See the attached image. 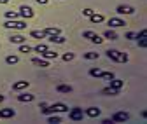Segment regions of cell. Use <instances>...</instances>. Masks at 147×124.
Instances as JSON below:
<instances>
[{
  "instance_id": "obj_35",
  "label": "cell",
  "mask_w": 147,
  "mask_h": 124,
  "mask_svg": "<svg viewBox=\"0 0 147 124\" xmlns=\"http://www.w3.org/2000/svg\"><path fill=\"white\" fill-rule=\"evenodd\" d=\"M93 12H95L93 9H89V7H88V9H84V11H82V16H86V17H89V16H91V14H93Z\"/></svg>"
},
{
  "instance_id": "obj_7",
  "label": "cell",
  "mask_w": 147,
  "mask_h": 124,
  "mask_svg": "<svg viewBox=\"0 0 147 124\" xmlns=\"http://www.w3.org/2000/svg\"><path fill=\"white\" fill-rule=\"evenodd\" d=\"M116 12H117V14H121V16H124V14H133V12H135V9H133L131 5H117Z\"/></svg>"
},
{
  "instance_id": "obj_14",
  "label": "cell",
  "mask_w": 147,
  "mask_h": 124,
  "mask_svg": "<svg viewBox=\"0 0 147 124\" xmlns=\"http://www.w3.org/2000/svg\"><path fill=\"white\" fill-rule=\"evenodd\" d=\"M16 115V112L12 110V109H4V110H0V119H11V117H14Z\"/></svg>"
},
{
  "instance_id": "obj_37",
  "label": "cell",
  "mask_w": 147,
  "mask_h": 124,
  "mask_svg": "<svg viewBox=\"0 0 147 124\" xmlns=\"http://www.w3.org/2000/svg\"><path fill=\"white\" fill-rule=\"evenodd\" d=\"M138 46H140V47H147V40H145V37H142V39L138 40Z\"/></svg>"
},
{
  "instance_id": "obj_28",
  "label": "cell",
  "mask_w": 147,
  "mask_h": 124,
  "mask_svg": "<svg viewBox=\"0 0 147 124\" xmlns=\"http://www.w3.org/2000/svg\"><path fill=\"white\" fill-rule=\"evenodd\" d=\"M18 16H20V14H18L16 11H5V17H7V19H16Z\"/></svg>"
},
{
  "instance_id": "obj_17",
  "label": "cell",
  "mask_w": 147,
  "mask_h": 124,
  "mask_svg": "<svg viewBox=\"0 0 147 124\" xmlns=\"http://www.w3.org/2000/svg\"><path fill=\"white\" fill-rule=\"evenodd\" d=\"M9 40H11V44H23V42H26V39L23 37V35H11Z\"/></svg>"
},
{
  "instance_id": "obj_22",
  "label": "cell",
  "mask_w": 147,
  "mask_h": 124,
  "mask_svg": "<svg viewBox=\"0 0 147 124\" xmlns=\"http://www.w3.org/2000/svg\"><path fill=\"white\" fill-rule=\"evenodd\" d=\"M32 37L40 40V39H46V33H44V30H33L32 32Z\"/></svg>"
},
{
  "instance_id": "obj_20",
  "label": "cell",
  "mask_w": 147,
  "mask_h": 124,
  "mask_svg": "<svg viewBox=\"0 0 147 124\" xmlns=\"http://www.w3.org/2000/svg\"><path fill=\"white\" fill-rule=\"evenodd\" d=\"M103 37H105V39H109V40H117V33H116L112 28H110V30H107V32L103 33Z\"/></svg>"
},
{
  "instance_id": "obj_8",
  "label": "cell",
  "mask_w": 147,
  "mask_h": 124,
  "mask_svg": "<svg viewBox=\"0 0 147 124\" xmlns=\"http://www.w3.org/2000/svg\"><path fill=\"white\" fill-rule=\"evenodd\" d=\"M107 58L112 61H121V52L117 49H109L107 51Z\"/></svg>"
},
{
  "instance_id": "obj_29",
  "label": "cell",
  "mask_w": 147,
  "mask_h": 124,
  "mask_svg": "<svg viewBox=\"0 0 147 124\" xmlns=\"http://www.w3.org/2000/svg\"><path fill=\"white\" fill-rule=\"evenodd\" d=\"M30 51H32V47L28 44H25V42L20 44V52H25V54H26V52H30Z\"/></svg>"
},
{
  "instance_id": "obj_18",
  "label": "cell",
  "mask_w": 147,
  "mask_h": 124,
  "mask_svg": "<svg viewBox=\"0 0 147 124\" xmlns=\"http://www.w3.org/2000/svg\"><path fill=\"white\" fill-rule=\"evenodd\" d=\"M56 91L68 95V93H72V86H68V84H60V86H56Z\"/></svg>"
},
{
  "instance_id": "obj_16",
  "label": "cell",
  "mask_w": 147,
  "mask_h": 124,
  "mask_svg": "<svg viewBox=\"0 0 147 124\" xmlns=\"http://www.w3.org/2000/svg\"><path fill=\"white\" fill-rule=\"evenodd\" d=\"M109 82H110V87H112V89H117V91L121 89V87H123V84H124L121 79H116V77H114V79H110Z\"/></svg>"
},
{
  "instance_id": "obj_9",
  "label": "cell",
  "mask_w": 147,
  "mask_h": 124,
  "mask_svg": "<svg viewBox=\"0 0 147 124\" xmlns=\"http://www.w3.org/2000/svg\"><path fill=\"white\" fill-rule=\"evenodd\" d=\"M46 37L53 44H65V37H63V35H60V33L58 35H46Z\"/></svg>"
},
{
  "instance_id": "obj_36",
  "label": "cell",
  "mask_w": 147,
  "mask_h": 124,
  "mask_svg": "<svg viewBox=\"0 0 147 124\" xmlns=\"http://www.w3.org/2000/svg\"><path fill=\"white\" fill-rule=\"evenodd\" d=\"M126 39H128V40H133V39H137V33H133V32H128V33H126Z\"/></svg>"
},
{
  "instance_id": "obj_11",
  "label": "cell",
  "mask_w": 147,
  "mask_h": 124,
  "mask_svg": "<svg viewBox=\"0 0 147 124\" xmlns=\"http://www.w3.org/2000/svg\"><path fill=\"white\" fill-rule=\"evenodd\" d=\"M32 63L35 66H40V68H47L49 66V60H44V58H33Z\"/></svg>"
},
{
  "instance_id": "obj_30",
  "label": "cell",
  "mask_w": 147,
  "mask_h": 124,
  "mask_svg": "<svg viewBox=\"0 0 147 124\" xmlns=\"http://www.w3.org/2000/svg\"><path fill=\"white\" fill-rule=\"evenodd\" d=\"M46 49H47V46H46V44H39V46H35V47H33V51H35V52H44Z\"/></svg>"
},
{
  "instance_id": "obj_5",
  "label": "cell",
  "mask_w": 147,
  "mask_h": 124,
  "mask_svg": "<svg viewBox=\"0 0 147 124\" xmlns=\"http://www.w3.org/2000/svg\"><path fill=\"white\" fill-rule=\"evenodd\" d=\"M128 119H130V114H126V112H117V114H114L112 117H110L112 122H124Z\"/></svg>"
},
{
  "instance_id": "obj_27",
  "label": "cell",
  "mask_w": 147,
  "mask_h": 124,
  "mask_svg": "<svg viewBox=\"0 0 147 124\" xmlns=\"http://www.w3.org/2000/svg\"><path fill=\"white\" fill-rule=\"evenodd\" d=\"M98 52H84V58L86 60H98Z\"/></svg>"
},
{
  "instance_id": "obj_40",
  "label": "cell",
  "mask_w": 147,
  "mask_h": 124,
  "mask_svg": "<svg viewBox=\"0 0 147 124\" xmlns=\"http://www.w3.org/2000/svg\"><path fill=\"white\" fill-rule=\"evenodd\" d=\"M37 4H39V5H46L47 0H37Z\"/></svg>"
},
{
  "instance_id": "obj_4",
  "label": "cell",
  "mask_w": 147,
  "mask_h": 124,
  "mask_svg": "<svg viewBox=\"0 0 147 124\" xmlns=\"http://www.w3.org/2000/svg\"><path fill=\"white\" fill-rule=\"evenodd\" d=\"M18 14H20L23 19H30V17H33V16H35L33 9H32V7H28V5H21V7H20V12H18Z\"/></svg>"
},
{
  "instance_id": "obj_43",
  "label": "cell",
  "mask_w": 147,
  "mask_h": 124,
  "mask_svg": "<svg viewBox=\"0 0 147 124\" xmlns=\"http://www.w3.org/2000/svg\"><path fill=\"white\" fill-rule=\"evenodd\" d=\"M2 101H4V96H2V95H0V103H2Z\"/></svg>"
},
{
  "instance_id": "obj_32",
  "label": "cell",
  "mask_w": 147,
  "mask_h": 124,
  "mask_svg": "<svg viewBox=\"0 0 147 124\" xmlns=\"http://www.w3.org/2000/svg\"><path fill=\"white\" fill-rule=\"evenodd\" d=\"M102 79L110 80V79H114V74H112V72H102Z\"/></svg>"
},
{
  "instance_id": "obj_23",
  "label": "cell",
  "mask_w": 147,
  "mask_h": 124,
  "mask_svg": "<svg viewBox=\"0 0 147 124\" xmlns=\"http://www.w3.org/2000/svg\"><path fill=\"white\" fill-rule=\"evenodd\" d=\"M44 33H46V35H58V33H60V28H58V26H49V28L44 30Z\"/></svg>"
},
{
  "instance_id": "obj_34",
  "label": "cell",
  "mask_w": 147,
  "mask_h": 124,
  "mask_svg": "<svg viewBox=\"0 0 147 124\" xmlns=\"http://www.w3.org/2000/svg\"><path fill=\"white\" fill-rule=\"evenodd\" d=\"M91 42H93V44H102V42H103V39H102V37H98V35H95V37L91 39Z\"/></svg>"
},
{
  "instance_id": "obj_15",
  "label": "cell",
  "mask_w": 147,
  "mask_h": 124,
  "mask_svg": "<svg viewBox=\"0 0 147 124\" xmlns=\"http://www.w3.org/2000/svg\"><path fill=\"white\" fill-rule=\"evenodd\" d=\"M33 95H28V93H23V95H18V101H21V103H30L33 101Z\"/></svg>"
},
{
  "instance_id": "obj_12",
  "label": "cell",
  "mask_w": 147,
  "mask_h": 124,
  "mask_svg": "<svg viewBox=\"0 0 147 124\" xmlns=\"http://www.w3.org/2000/svg\"><path fill=\"white\" fill-rule=\"evenodd\" d=\"M44 60H56L58 58V52L56 51H51V49H46L44 52H40Z\"/></svg>"
},
{
  "instance_id": "obj_42",
  "label": "cell",
  "mask_w": 147,
  "mask_h": 124,
  "mask_svg": "<svg viewBox=\"0 0 147 124\" xmlns=\"http://www.w3.org/2000/svg\"><path fill=\"white\" fill-rule=\"evenodd\" d=\"M7 2H9V0H0V5H5Z\"/></svg>"
},
{
  "instance_id": "obj_6",
  "label": "cell",
  "mask_w": 147,
  "mask_h": 124,
  "mask_svg": "<svg viewBox=\"0 0 147 124\" xmlns=\"http://www.w3.org/2000/svg\"><path fill=\"white\" fill-rule=\"evenodd\" d=\"M124 25H126V21L121 19V17H110L109 19V26L110 28H119V26H124Z\"/></svg>"
},
{
  "instance_id": "obj_13",
  "label": "cell",
  "mask_w": 147,
  "mask_h": 124,
  "mask_svg": "<svg viewBox=\"0 0 147 124\" xmlns=\"http://www.w3.org/2000/svg\"><path fill=\"white\" fill-rule=\"evenodd\" d=\"M100 114H102V110H100L98 107H89V109L86 110V115H88V117H93V119L98 117Z\"/></svg>"
},
{
  "instance_id": "obj_19",
  "label": "cell",
  "mask_w": 147,
  "mask_h": 124,
  "mask_svg": "<svg viewBox=\"0 0 147 124\" xmlns=\"http://www.w3.org/2000/svg\"><path fill=\"white\" fill-rule=\"evenodd\" d=\"M103 19H105V17L102 14H96V12H93V14L89 16V21L91 23H103Z\"/></svg>"
},
{
  "instance_id": "obj_31",
  "label": "cell",
  "mask_w": 147,
  "mask_h": 124,
  "mask_svg": "<svg viewBox=\"0 0 147 124\" xmlns=\"http://www.w3.org/2000/svg\"><path fill=\"white\" fill-rule=\"evenodd\" d=\"M95 35H96L95 32H89V30H88V32H84V33H82V37H84V39H89V40H91V39L95 37Z\"/></svg>"
},
{
  "instance_id": "obj_41",
  "label": "cell",
  "mask_w": 147,
  "mask_h": 124,
  "mask_svg": "<svg viewBox=\"0 0 147 124\" xmlns=\"http://www.w3.org/2000/svg\"><path fill=\"white\" fill-rule=\"evenodd\" d=\"M102 122H103V124H112V121H110V119H103Z\"/></svg>"
},
{
  "instance_id": "obj_3",
  "label": "cell",
  "mask_w": 147,
  "mask_h": 124,
  "mask_svg": "<svg viewBox=\"0 0 147 124\" xmlns=\"http://www.w3.org/2000/svg\"><path fill=\"white\" fill-rule=\"evenodd\" d=\"M68 119L70 121H82L84 119V112H82V109H79V107H74L72 110H70V114H68Z\"/></svg>"
},
{
  "instance_id": "obj_33",
  "label": "cell",
  "mask_w": 147,
  "mask_h": 124,
  "mask_svg": "<svg viewBox=\"0 0 147 124\" xmlns=\"http://www.w3.org/2000/svg\"><path fill=\"white\" fill-rule=\"evenodd\" d=\"M74 60V52H65L63 54V61H72Z\"/></svg>"
},
{
  "instance_id": "obj_2",
  "label": "cell",
  "mask_w": 147,
  "mask_h": 124,
  "mask_svg": "<svg viewBox=\"0 0 147 124\" xmlns=\"http://www.w3.org/2000/svg\"><path fill=\"white\" fill-rule=\"evenodd\" d=\"M5 28H12V30H26V21H16V19H7L4 23Z\"/></svg>"
},
{
  "instance_id": "obj_25",
  "label": "cell",
  "mask_w": 147,
  "mask_h": 124,
  "mask_svg": "<svg viewBox=\"0 0 147 124\" xmlns=\"http://www.w3.org/2000/svg\"><path fill=\"white\" fill-rule=\"evenodd\" d=\"M102 72H103V70H100V68H91V70H89V75L98 79V77H102Z\"/></svg>"
},
{
  "instance_id": "obj_10",
  "label": "cell",
  "mask_w": 147,
  "mask_h": 124,
  "mask_svg": "<svg viewBox=\"0 0 147 124\" xmlns=\"http://www.w3.org/2000/svg\"><path fill=\"white\" fill-rule=\"evenodd\" d=\"M28 86H30L28 80H18V82L12 84V89H14V91H21V89H26Z\"/></svg>"
},
{
  "instance_id": "obj_26",
  "label": "cell",
  "mask_w": 147,
  "mask_h": 124,
  "mask_svg": "<svg viewBox=\"0 0 147 124\" xmlns=\"http://www.w3.org/2000/svg\"><path fill=\"white\" fill-rule=\"evenodd\" d=\"M47 122H49V124H60V122H61V119H60L58 115H51V114H49Z\"/></svg>"
},
{
  "instance_id": "obj_38",
  "label": "cell",
  "mask_w": 147,
  "mask_h": 124,
  "mask_svg": "<svg viewBox=\"0 0 147 124\" xmlns=\"http://www.w3.org/2000/svg\"><path fill=\"white\" fill-rule=\"evenodd\" d=\"M128 60H130V58H128V54H126V52H121V63H126Z\"/></svg>"
},
{
  "instance_id": "obj_1",
  "label": "cell",
  "mask_w": 147,
  "mask_h": 124,
  "mask_svg": "<svg viewBox=\"0 0 147 124\" xmlns=\"http://www.w3.org/2000/svg\"><path fill=\"white\" fill-rule=\"evenodd\" d=\"M42 114L49 115V114H58V112H68V107L65 103H54V105H47V107H44L40 110Z\"/></svg>"
},
{
  "instance_id": "obj_39",
  "label": "cell",
  "mask_w": 147,
  "mask_h": 124,
  "mask_svg": "<svg viewBox=\"0 0 147 124\" xmlns=\"http://www.w3.org/2000/svg\"><path fill=\"white\" fill-rule=\"evenodd\" d=\"M145 33H147V32H145V30H142V32L137 35V39H142V37H145Z\"/></svg>"
},
{
  "instance_id": "obj_21",
  "label": "cell",
  "mask_w": 147,
  "mask_h": 124,
  "mask_svg": "<svg viewBox=\"0 0 147 124\" xmlns=\"http://www.w3.org/2000/svg\"><path fill=\"white\" fill-rule=\"evenodd\" d=\"M18 61H20V58H18L16 54H9V56L5 58V63H7V65H18Z\"/></svg>"
},
{
  "instance_id": "obj_24",
  "label": "cell",
  "mask_w": 147,
  "mask_h": 124,
  "mask_svg": "<svg viewBox=\"0 0 147 124\" xmlns=\"http://www.w3.org/2000/svg\"><path fill=\"white\" fill-rule=\"evenodd\" d=\"M102 93H103V95H109V96H116V95H119V91H117V89H112V87H105Z\"/></svg>"
}]
</instances>
